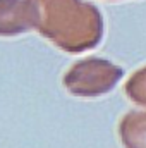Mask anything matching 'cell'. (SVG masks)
<instances>
[{
	"mask_svg": "<svg viewBox=\"0 0 146 148\" xmlns=\"http://www.w3.org/2000/svg\"><path fill=\"white\" fill-rule=\"evenodd\" d=\"M124 90H126V95L134 103L146 107V67H143V69H139V71H136L132 74L127 79Z\"/></svg>",
	"mask_w": 146,
	"mask_h": 148,
	"instance_id": "obj_5",
	"label": "cell"
},
{
	"mask_svg": "<svg viewBox=\"0 0 146 148\" xmlns=\"http://www.w3.org/2000/svg\"><path fill=\"white\" fill-rule=\"evenodd\" d=\"M122 67L107 59L89 57L76 62L64 76V86L74 97H100L112 91L122 79Z\"/></svg>",
	"mask_w": 146,
	"mask_h": 148,
	"instance_id": "obj_2",
	"label": "cell"
},
{
	"mask_svg": "<svg viewBox=\"0 0 146 148\" xmlns=\"http://www.w3.org/2000/svg\"><path fill=\"white\" fill-rule=\"evenodd\" d=\"M119 136L126 148H146V110L126 114L119 124Z\"/></svg>",
	"mask_w": 146,
	"mask_h": 148,
	"instance_id": "obj_4",
	"label": "cell"
},
{
	"mask_svg": "<svg viewBox=\"0 0 146 148\" xmlns=\"http://www.w3.org/2000/svg\"><path fill=\"white\" fill-rule=\"evenodd\" d=\"M33 28L69 53L95 48L103 38V17L98 7L84 0H26Z\"/></svg>",
	"mask_w": 146,
	"mask_h": 148,
	"instance_id": "obj_1",
	"label": "cell"
},
{
	"mask_svg": "<svg viewBox=\"0 0 146 148\" xmlns=\"http://www.w3.org/2000/svg\"><path fill=\"white\" fill-rule=\"evenodd\" d=\"M33 28L26 0H0V36H17Z\"/></svg>",
	"mask_w": 146,
	"mask_h": 148,
	"instance_id": "obj_3",
	"label": "cell"
}]
</instances>
